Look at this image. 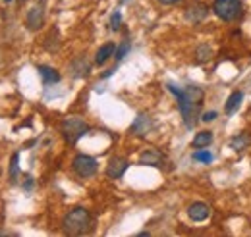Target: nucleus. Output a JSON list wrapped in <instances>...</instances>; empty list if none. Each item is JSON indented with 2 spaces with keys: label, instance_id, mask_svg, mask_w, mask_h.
Wrapping results in <instances>:
<instances>
[{
  "label": "nucleus",
  "instance_id": "nucleus-1",
  "mask_svg": "<svg viewBox=\"0 0 251 237\" xmlns=\"http://www.w3.org/2000/svg\"><path fill=\"white\" fill-rule=\"evenodd\" d=\"M168 91L178 98V108H180V114L184 118L186 127H195L197 118H199V110H201V104H203V96L205 93L201 87L197 85H188L186 89H178L176 85L168 83L166 85Z\"/></svg>",
  "mask_w": 251,
  "mask_h": 237
},
{
  "label": "nucleus",
  "instance_id": "nucleus-2",
  "mask_svg": "<svg viewBox=\"0 0 251 237\" xmlns=\"http://www.w3.org/2000/svg\"><path fill=\"white\" fill-rule=\"evenodd\" d=\"M91 226V214L83 207L72 208L62 220V230L68 236H81L89 230Z\"/></svg>",
  "mask_w": 251,
  "mask_h": 237
},
{
  "label": "nucleus",
  "instance_id": "nucleus-3",
  "mask_svg": "<svg viewBox=\"0 0 251 237\" xmlns=\"http://www.w3.org/2000/svg\"><path fill=\"white\" fill-rule=\"evenodd\" d=\"M87 131H89V125L79 116H70V118H66L62 121V135L66 139V143H70V145L77 143Z\"/></svg>",
  "mask_w": 251,
  "mask_h": 237
},
{
  "label": "nucleus",
  "instance_id": "nucleus-4",
  "mask_svg": "<svg viewBox=\"0 0 251 237\" xmlns=\"http://www.w3.org/2000/svg\"><path fill=\"white\" fill-rule=\"evenodd\" d=\"M213 12L222 22H234L242 16V0H215Z\"/></svg>",
  "mask_w": 251,
  "mask_h": 237
},
{
  "label": "nucleus",
  "instance_id": "nucleus-5",
  "mask_svg": "<svg viewBox=\"0 0 251 237\" xmlns=\"http://www.w3.org/2000/svg\"><path fill=\"white\" fill-rule=\"evenodd\" d=\"M72 168H74V172L79 176V178H91L97 174V160H95L93 156H89V154H77L75 158H74V162H72Z\"/></svg>",
  "mask_w": 251,
  "mask_h": 237
},
{
  "label": "nucleus",
  "instance_id": "nucleus-6",
  "mask_svg": "<svg viewBox=\"0 0 251 237\" xmlns=\"http://www.w3.org/2000/svg\"><path fill=\"white\" fill-rule=\"evenodd\" d=\"M139 164L143 166H155V168H160L164 164V154L157 150V148H147L139 154Z\"/></svg>",
  "mask_w": 251,
  "mask_h": 237
},
{
  "label": "nucleus",
  "instance_id": "nucleus-7",
  "mask_svg": "<svg viewBox=\"0 0 251 237\" xmlns=\"http://www.w3.org/2000/svg\"><path fill=\"white\" fill-rule=\"evenodd\" d=\"M127 166H129V162H127L126 158L116 156V158H112V160L108 162V166H106V176L110 179H120L126 174Z\"/></svg>",
  "mask_w": 251,
  "mask_h": 237
},
{
  "label": "nucleus",
  "instance_id": "nucleus-8",
  "mask_svg": "<svg viewBox=\"0 0 251 237\" xmlns=\"http://www.w3.org/2000/svg\"><path fill=\"white\" fill-rule=\"evenodd\" d=\"M25 24H27V27L31 31H37L43 27V24H45V10H43V6H35V8L29 10Z\"/></svg>",
  "mask_w": 251,
  "mask_h": 237
},
{
  "label": "nucleus",
  "instance_id": "nucleus-9",
  "mask_svg": "<svg viewBox=\"0 0 251 237\" xmlns=\"http://www.w3.org/2000/svg\"><path fill=\"white\" fill-rule=\"evenodd\" d=\"M209 214H211V208L205 203H193L188 208V216L193 222H205L209 218Z\"/></svg>",
  "mask_w": 251,
  "mask_h": 237
},
{
  "label": "nucleus",
  "instance_id": "nucleus-10",
  "mask_svg": "<svg viewBox=\"0 0 251 237\" xmlns=\"http://www.w3.org/2000/svg\"><path fill=\"white\" fill-rule=\"evenodd\" d=\"M153 127H155L153 119L149 118V116H145V114H139L135 118V121H133V125H131V133H135V135H147Z\"/></svg>",
  "mask_w": 251,
  "mask_h": 237
},
{
  "label": "nucleus",
  "instance_id": "nucleus-11",
  "mask_svg": "<svg viewBox=\"0 0 251 237\" xmlns=\"http://www.w3.org/2000/svg\"><path fill=\"white\" fill-rule=\"evenodd\" d=\"M207 14H209V6L207 4H201V2H197V4H193V6H189L188 8V20L189 22H193V24H199V22H203L205 18H207Z\"/></svg>",
  "mask_w": 251,
  "mask_h": 237
},
{
  "label": "nucleus",
  "instance_id": "nucleus-12",
  "mask_svg": "<svg viewBox=\"0 0 251 237\" xmlns=\"http://www.w3.org/2000/svg\"><path fill=\"white\" fill-rule=\"evenodd\" d=\"M37 70H39V75L43 77L45 85H52V83H58L60 81V73L54 68H50V66H39Z\"/></svg>",
  "mask_w": 251,
  "mask_h": 237
},
{
  "label": "nucleus",
  "instance_id": "nucleus-13",
  "mask_svg": "<svg viewBox=\"0 0 251 237\" xmlns=\"http://www.w3.org/2000/svg\"><path fill=\"white\" fill-rule=\"evenodd\" d=\"M242 100H244V93L242 91H234L228 100H226V106H224V112L230 116V114H236V110L242 106Z\"/></svg>",
  "mask_w": 251,
  "mask_h": 237
},
{
  "label": "nucleus",
  "instance_id": "nucleus-14",
  "mask_svg": "<svg viewBox=\"0 0 251 237\" xmlns=\"http://www.w3.org/2000/svg\"><path fill=\"white\" fill-rule=\"evenodd\" d=\"M114 52H116V45H114V43H106V45H102V47L99 48L97 56H95V64L102 66L110 56H114Z\"/></svg>",
  "mask_w": 251,
  "mask_h": 237
},
{
  "label": "nucleus",
  "instance_id": "nucleus-15",
  "mask_svg": "<svg viewBox=\"0 0 251 237\" xmlns=\"http://www.w3.org/2000/svg\"><path fill=\"white\" fill-rule=\"evenodd\" d=\"M250 143H251V137H250V133H238L236 137H232L230 139V148H234L236 152H242V150H246V148L250 147Z\"/></svg>",
  "mask_w": 251,
  "mask_h": 237
},
{
  "label": "nucleus",
  "instance_id": "nucleus-16",
  "mask_svg": "<svg viewBox=\"0 0 251 237\" xmlns=\"http://www.w3.org/2000/svg\"><path fill=\"white\" fill-rule=\"evenodd\" d=\"M213 139H215V137H213L211 131H199V133L193 137L191 145H193V148H205L213 143Z\"/></svg>",
  "mask_w": 251,
  "mask_h": 237
},
{
  "label": "nucleus",
  "instance_id": "nucleus-17",
  "mask_svg": "<svg viewBox=\"0 0 251 237\" xmlns=\"http://www.w3.org/2000/svg\"><path fill=\"white\" fill-rule=\"evenodd\" d=\"M211 54H213V50H211V47L209 45H201V47H197V50H195V56H197V64H203V62H207V60L211 58Z\"/></svg>",
  "mask_w": 251,
  "mask_h": 237
},
{
  "label": "nucleus",
  "instance_id": "nucleus-18",
  "mask_svg": "<svg viewBox=\"0 0 251 237\" xmlns=\"http://www.w3.org/2000/svg\"><path fill=\"white\" fill-rule=\"evenodd\" d=\"M191 158H193V160H197V162H203V164H211L215 156H213V152H209V150H203V148H201V150H195Z\"/></svg>",
  "mask_w": 251,
  "mask_h": 237
},
{
  "label": "nucleus",
  "instance_id": "nucleus-19",
  "mask_svg": "<svg viewBox=\"0 0 251 237\" xmlns=\"http://www.w3.org/2000/svg\"><path fill=\"white\" fill-rule=\"evenodd\" d=\"M129 48H131V43H129L127 39H126V41H122V45H120V47L116 48V52H114V58L118 60V62H120V60H124L126 54L129 52Z\"/></svg>",
  "mask_w": 251,
  "mask_h": 237
},
{
  "label": "nucleus",
  "instance_id": "nucleus-20",
  "mask_svg": "<svg viewBox=\"0 0 251 237\" xmlns=\"http://www.w3.org/2000/svg\"><path fill=\"white\" fill-rule=\"evenodd\" d=\"M120 24H122V14L120 12H114L112 18H110V29L118 31L120 29Z\"/></svg>",
  "mask_w": 251,
  "mask_h": 237
},
{
  "label": "nucleus",
  "instance_id": "nucleus-21",
  "mask_svg": "<svg viewBox=\"0 0 251 237\" xmlns=\"http://www.w3.org/2000/svg\"><path fill=\"white\" fill-rule=\"evenodd\" d=\"M18 158H20V154L12 156V166H10V179L12 181H16V178H18Z\"/></svg>",
  "mask_w": 251,
  "mask_h": 237
},
{
  "label": "nucleus",
  "instance_id": "nucleus-22",
  "mask_svg": "<svg viewBox=\"0 0 251 237\" xmlns=\"http://www.w3.org/2000/svg\"><path fill=\"white\" fill-rule=\"evenodd\" d=\"M217 118V112H215V110H211V112H205V114H203V121H213V119Z\"/></svg>",
  "mask_w": 251,
  "mask_h": 237
},
{
  "label": "nucleus",
  "instance_id": "nucleus-23",
  "mask_svg": "<svg viewBox=\"0 0 251 237\" xmlns=\"http://www.w3.org/2000/svg\"><path fill=\"white\" fill-rule=\"evenodd\" d=\"M160 4H164V6H172V4H178L180 0H158Z\"/></svg>",
  "mask_w": 251,
  "mask_h": 237
},
{
  "label": "nucleus",
  "instance_id": "nucleus-24",
  "mask_svg": "<svg viewBox=\"0 0 251 237\" xmlns=\"http://www.w3.org/2000/svg\"><path fill=\"white\" fill-rule=\"evenodd\" d=\"M4 2H6V4H10V2H12V0H4Z\"/></svg>",
  "mask_w": 251,
  "mask_h": 237
}]
</instances>
